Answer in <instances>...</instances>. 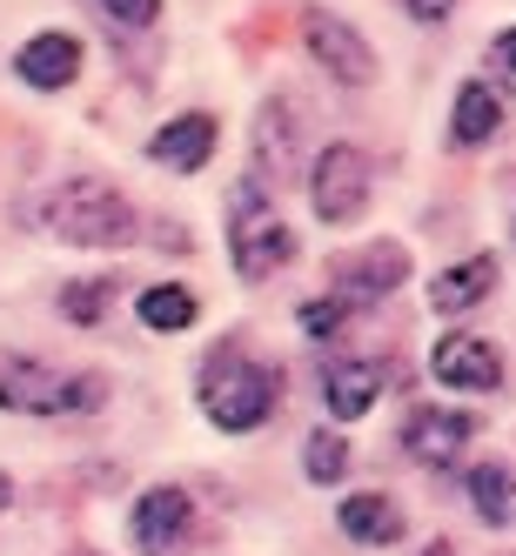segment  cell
Returning <instances> with one entry per match:
<instances>
[{
	"instance_id": "cell-1",
	"label": "cell",
	"mask_w": 516,
	"mask_h": 556,
	"mask_svg": "<svg viewBox=\"0 0 516 556\" xmlns=\"http://www.w3.org/2000/svg\"><path fill=\"white\" fill-rule=\"evenodd\" d=\"M41 228L54 235V242H67V249H128V242H141L135 202L114 181H101V175L54 181L48 202H41Z\"/></svg>"
},
{
	"instance_id": "cell-2",
	"label": "cell",
	"mask_w": 516,
	"mask_h": 556,
	"mask_svg": "<svg viewBox=\"0 0 516 556\" xmlns=\"http://www.w3.org/2000/svg\"><path fill=\"white\" fill-rule=\"evenodd\" d=\"M108 403L101 369H61L27 349H0V409L8 416H95Z\"/></svg>"
},
{
	"instance_id": "cell-3",
	"label": "cell",
	"mask_w": 516,
	"mask_h": 556,
	"mask_svg": "<svg viewBox=\"0 0 516 556\" xmlns=\"http://www.w3.org/2000/svg\"><path fill=\"white\" fill-rule=\"evenodd\" d=\"M275 395H282V382H275L268 363H255V355L242 349H215L202 363V382H194V403H202V416L228 435H249L268 422Z\"/></svg>"
},
{
	"instance_id": "cell-4",
	"label": "cell",
	"mask_w": 516,
	"mask_h": 556,
	"mask_svg": "<svg viewBox=\"0 0 516 556\" xmlns=\"http://www.w3.org/2000/svg\"><path fill=\"white\" fill-rule=\"evenodd\" d=\"M228 255H235V275H242V282H268V275L295 255V235H289L282 215H275L262 175L228 188Z\"/></svg>"
},
{
	"instance_id": "cell-5",
	"label": "cell",
	"mask_w": 516,
	"mask_h": 556,
	"mask_svg": "<svg viewBox=\"0 0 516 556\" xmlns=\"http://www.w3.org/2000/svg\"><path fill=\"white\" fill-rule=\"evenodd\" d=\"M369 188H376V162L355 141H329L309 162V202H315V215H323L329 228L363 215L369 208Z\"/></svg>"
},
{
	"instance_id": "cell-6",
	"label": "cell",
	"mask_w": 516,
	"mask_h": 556,
	"mask_svg": "<svg viewBox=\"0 0 516 556\" xmlns=\"http://www.w3.org/2000/svg\"><path fill=\"white\" fill-rule=\"evenodd\" d=\"M302 48L315 54V67L342 88H369L376 81V48L363 27H349L336 8H302Z\"/></svg>"
},
{
	"instance_id": "cell-7",
	"label": "cell",
	"mask_w": 516,
	"mask_h": 556,
	"mask_svg": "<svg viewBox=\"0 0 516 556\" xmlns=\"http://www.w3.org/2000/svg\"><path fill=\"white\" fill-rule=\"evenodd\" d=\"M410 282V249L403 242H369V249H355L336 262V295L349 308H363V302H382Z\"/></svg>"
},
{
	"instance_id": "cell-8",
	"label": "cell",
	"mask_w": 516,
	"mask_h": 556,
	"mask_svg": "<svg viewBox=\"0 0 516 556\" xmlns=\"http://www.w3.org/2000/svg\"><path fill=\"white\" fill-rule=\"evenodd\" d=\"M249 148H255V175L275 188V181H295V162H302V114L268 94L255 108V128H249Z\"/></svg>"
},
{
	"instance_id": "cell-9",
	"label": "cell",
	"mask_w": 516,
	"mask_h": 556,
	"mask_svg": "<svg viewBox=\"0 0 516 556\" xmlns=\"http://www.w3.org/2000/svg\"><path fill=\"white\" fill-rule=\"evenodd\" d=\"M188 523H194V503H188V490H175V483H154V490L135 503V516H128L141 556H175V549L188 543Z\"/></svg>"
},
{
	"instance_id": "cell-10",
	"label": "cell",
	"mask_w": 516,
	"mask_h": 556,
	"mask_svg": "<svg viewBox=\"0 0 516 556\" xmlns=\"http://www.w3.org/2000/svg\"><path fill=\"white\" fill-rule=\"evenodd\" d=\"M429 376L443 382V389H463V395H483V389H496L503 382V355H496V342H483V336H443L436 342V355H429Z\"/></svg>"
},
{
	"instance_id": "cell-11",
	"label": "cell",
	"mask_w": 516,
	"mask_h": 556,
	"mask_svg": "<svg viewBox=\"0 0 516 556\" xmlns=\"http://www.w3.org/2000/svg\"><path fill=\"white\" fill-rule=\"evenodd\" d=\"M469 435H476V416H463V409H410L403 450L423 469H456V456L469 450Z\"/></svg>"
},
{
	"instance_id": "cell-12",
	"label": "cell",
	"mask_w": 516,
	"mask_h": 556,
	"mask_svg": "<svg viewBox=\"0 0 516 556\" xmlns=\"http://www.w3.org/2000/svg\"><path fill=\"white\" fill-rule=\"evenodd\" d=\"M209 154H215V114H175V122H162L148 135V162L168 175L209 168Z\"/></svg>"
},
{
	"instance_id": "cell-13",
	"label": "cell",
	"mask_w": 516,
	"mask_h": 556,
	"mask_svg": "<svg viewBox=\"0 0 516 556\" xmlns=\"http://www.w3.org/2000/svg\"><path fill=\"white\" fill-rule=\"evenodd\" d=\"M14 74H21L27 88L54 94V88H67L74 74H81V41H74V34H61V27H48V34H27V41H21V54H14Z\"/></svg>"
},
{
	"instance_id": "cell-14",
	"label": "cell",
	"mask_w": 516,
	"mask_h": 556,
	"mask_svg": "<svg viewBox=\"0 0 516 556\" xmlns=\"http://www.w3.org/2000/svg\"><path fill=\"white\" fill-rule=\"evenodd\" d=\"M382 382H389L382 363H369V355H349V363H329V376H323V403H329L336 422H355V416L376 409Z\"/></svg>"
},
{
	"instance_id": "cell-15",
	"label": "cell",
	"mask_w": 516,
	"mask_h": 556,
	"mask_svg": "<svg viewBox=\"0 0 516 556\" xmlns=\"http://www.w3.org/2000/svg\"><path fill=\"white\" fill-rule=\"evenodd\" d=\"M336 523H342V536H355V543L382 549V543H395V536H403V509H395L382 490H355V496H342Z\"/></svg>"
},
{
	"instance_id": "cell-16",
	"label": "cell",
	"mask_w": 516,
	"mask_h": 556,
	"mask_svg": "<svg viewBox=\"0 0 516 556\" xmlns=\"http://www.w3.org/2000/svg\"><path fill=\"white\" fill-rule=\"evenodd\" d=\"M496 289V255H469V262H456V268H443L429 282V302H436V315H463V308H476Z\"/></svg>"
},
{
	"instance_id": "cell-17",
	"label": "cell",
	"mask_w": 516,
	"mask_h": 556,
	"mask_svg": "<svg viewBox=\"0 0 516 556\" xmlns=\"http://www.w3.org/2000/svg\"><path fill=\"white\" fill-rule=\"evenodd\" d=\"M496 128H503L496 88H490V81H463V88H456V114H450V141H456V148H483Z\"/></svg>"
},
{
	"instance_id": "cell-18",
	"label": "cell",
	"mask_w": 516,
	"mask_h": 556,
	"mask_svg": "<svg viewBox=\"0 0 516 556\" xmlns=\"http://www.w3.org/2000/svg\"><path fill=\"white\" fill-rule=\"evenodd\" d=\"M135 315H141V329H154V336H181V329L194 323V289L154 282V289L135 295Z\"/></svg>"
},
{
	"instance_id": "cell-19",
	"label": "cell",
	"mask_w": 516,
	"mask_h": 556,
	"mask_svg": "<svg viewBox=\"0 0 516 556\" xmlns=\"http://www.w3.org/2000/svg\"><path fill=\"white\" fill-rule=\"evenodd\" d=\"M463 490H469V503H476V516H483V523H496V530L509 523V509H516V483H509V469H503V463H476Z\"/></svg>"
},
{
	"instance_id": "cell-20",
	"label": "cell",
	"mask_w": 516,
	"mask_h": 556,
	"mask_svg": "<svg viewBox=\"0 0 516 556\" xmlns=\"http://www.w3.org/2000/svg\"><path fill=\"white\" fill-rule=\"evenodd\" d=\"M114 289H122L114 275H95V282H67V289H61V315H67L74 329H101V323H108Z\"/></svg>"
},
{
	"instance_id": "cell-21",
	"label": "cell",
	"mask_w": 516,
	"mask_h": 556,
	"mask_svg": "<svg viewBox=\"0 0 516 556\" xmlns=\"http://www.w3.org/2000/svg\"><path fill=\"white\" fill-rule=\"evenodd\" d=\"M302 469H309V483H342V469H349V435H342V429H315L309 450H302Z\"/></svg>"
},
{
	"instance_id": "cell-22",
	"label": "cell",
	"mask_w": 516,
	"mask_h": 556,
	"mask_svg": "<svg viewBox=\"0 0 516 556\" xmlns=\"http://www.w3.org/2000/svg\"><path fill=\"white\" fill-rule=\"evenodd\" d=\"M295 323H302L315 342H329V336H342V329H349V302H342V295H315V302H302V308H295Z\"/></svg>"
},
{
	"instance_id": "cell-23",
	"label": "cell",
	"mask_w": 516,
	"mask_h": 556,
	"mask_svg": "<svg viewBox=\"0 0 516 556\" xmlns=\"http://www.w3.org/2000/svg\"><path fill=\"white\" fill-rule=\"evenodd\" d=\"M95 8L122 27V34H141V27H154L162 21V0H95Z\"/></svg>"
},
{
	"instance_id": "cell-24",
	"label": "cell",
	"mask_w": 516,
	"mask_h": 556,
	"mask_svg": "<svg viewBox=\"0 0 516 556\" xmlns=\"http://www.w3.org/2000/svg\"><path fill=\"white\" fill-rule=\"evenodd\" d=\"M490 81L516 94V27H503L496 41H490Z\"/></svg>"
},
{
	"instance_id": "cell-25",
	"label": "cell",
	"mask_w": 516,
	"mask_h": 556,
	"mask_svg": "<svg viewBox=\"0 0 516 556\" xmlns=\"http://www.w3.org/2000/svg\"><path fill=\"white\" fill-rule=\"evenodd\" d=\"M403 8H410L416 21H450V8H456V0H403Z\"/></svg>"
},
{
	"instance_id": "cell-26",
	"label": "cell",
	"mask_w": 516,
	"mask_h": 556,
	"mask_svg": "<svg viewBox=\"0 0 516 556\" xmlns=\"http://www.w3.org/2000/svg\"><path fill=\"white\" fill-rule=\"evenodd\" d=\"M14 503V476H0V509H8Z\"/></svg>"
}]
</instances>
